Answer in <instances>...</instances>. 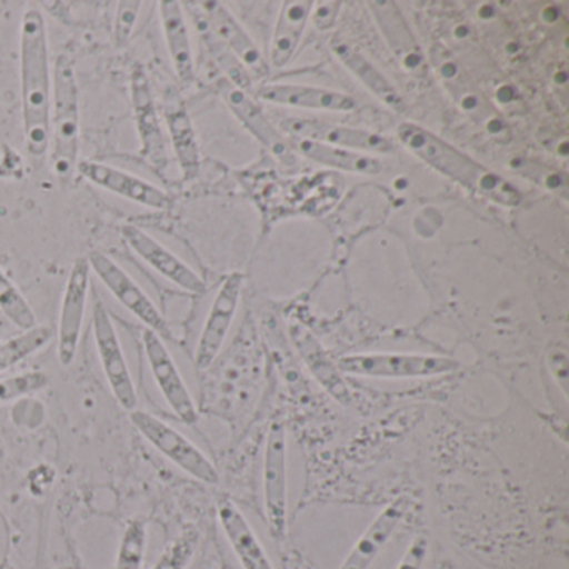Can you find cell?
<instances>
[{
	"label": "cell",
	"mask_w": 569,
	"mask_h": 569,
	"mask_svg": "<svg viewBox=\"0 0 569 569\" xmlns=\"http://www.w3.org/2000/svg\"><path fill=\"white\" fill-rule=\"evenodd\" d=\"M192 11L202 19L206 28L236 56L252 79L269 74L268 64L252 39L246 34L234 16L221 2H198Z\"/></svg>",
	"instance_id": "9a60e30c"
},
{
	"label": "cell",
	"mask_w": 569,
	"mask_h": 569,
	"mask_svg": "<svg viewBox=\"0 0 569 569\" xmlns=\"http://www.w3.org/2000/svg\"><path fill=\"white\" fill-rule=\"evenodd\" d=\"M141 2H119L114 19V41L118 48H124L134 32L136 22H138Z\"/></svg>",
	"instance_id": "d6a6232c"
},
{
	"label": "cell",
	"mask_w": 569,
	"mask_h": 569,
	"mask_svg": "<svg viewBox=\"0 0 569 569\" xmlns=\"http://www.w3.org/2000/svg\"><path fill=\"white\" fill-rule=\"evenodd\" d=\"M548 366L566 398L568 396V355H566V349L558 348V346L549 348Z\"/></svg>",
	"instance_id": "e575fe53"
},
{
	"label": "cell",
	"mask_w": 569,
	"mask_h": 569,
	"mask_svg": "<svg viewBox=\"0 0 569 569\" xmlns=\"http://www.w3.org/2000/svg\"><path fill=\"white\" fill-rule=\"evenodd\" d=\"M52 338H54V329L38 325L8 341L0 342V375L41 351Z\"/></svg>",
	"instance_id": "4316f807"
},
{
	"label": "cell",
	"mask_w": 569,
	"mask_h": 569,
	"mask_svg": "<svg viewBox=\"0 0 569 569\" xmlns=\"http://www.w3.org/2000/svg\"><path fill=\"white\" fill-rule=\"evenodd\" d=\"M332 51L336 52L339 61H341L379 101L385 102L386 106L395 109V111H405V101H402L399 92L396 91L395 86H392L361 52L356 51L355 48L346 44V42H335V44H332Z\"/></svg>",
	"instance_id": "484cf974"
},
{
	"label": "cell",
	"mask_w": 569,
	"mask_h": 569,
	"mask_svg": "<svg viewBox=\"0 0 569 569\" xmlns=\"http://www.w3.org/2000/svg\"><path fill=\"white\" fill-rule=\"evenodd\" d=\"M428 551V538H426V536H416V538L412 539L411 545L406 549V552L402 555L401 561L398 562L396 569H422Z\"/></svg>",
	"instance_id": "836d02e7"
},
{
	"label": "cell",
	"mask_w": 569,
	"mask_h": 569,
	"mask_svg": "<svg viewBox=\"0 0 569 569\" xmlns=\"http://www.w3.org/2000/svg\"><path fill=\"white\" fill-rule=\"evenodd\" d=\"M48 385V375L42 371H29L12 378L0 379V405L36 395Z\"/></svg>",
	"instance_id": "1f68e13d"
},
{
	"label": "cell",
	"mask_w": 569,
	"mask_h": 569,
	"mask_svg": "<svg viewBox=\"0 0 569 569\" xmlns=\"http://www.w3.org/2000/svg\"><path fill=\"white\" fill-rule=\"evenodd\" d=\"M398 139L408 151L435 171L458 182L479 198L488 199L505 208H515L521 202L518 189L501 176L489 171L455 146L415 122H401Z\"/></svg>",
	"instance_id": "7a4b0ae2"
},
{
	"label": "cell",
	"mask_w": 569,
	"mask_h": 569,
	"mask_svg": "<svg viewBox=\"0 0 569 569\" xmlns=\"http://www.w3.org/2000/svg\"><path fill=\"white\" fill-rule=\"evenodd\" d=\"M262 491L269 532L282 541L288 532V436L281 419L269 425L266 436Z\"/></svg>",
	"instance_id": "8992f818"
},
{
	"label": "cell",
	"mask_w": 569,
	"mask_h": 569,
	"mask_svg": "<svg viewBox=\"0 0 569 569\" xmlns=\"http://www.w3.org/2000/svg\"><path fill=\"white\" fill-rule=\"evenodd\" d=\"M121 234L131 251L162 278L191 295H202L206 291L204 279L158 239L134 224L122 226Z\"/></svg>",
	"instance_id": "5bb4252c"
},
{
	"label": "cell",
	"mask_w": 569,
	"mask_h": 569,
	"mask_svg": "<svg viewBox=\"0 0 569 569\" xmlns=\"http://www.w3.org/2000/svg\"><path fill=\"white\" fill-rule=\"evenodd\" d=\"M92 331L102 371L116 401L126 411H134L138 409V392L114 322L101 299H98L92 308Z\"/></svg>",
	"instance_id": "ba28073f"
},
{
	"label": "cell",
	"mask_w": 569,
	"mask_h": 569,
	"mask_svg": "<svg viewBox=\"0 0 569 569\" xmlns=\"http://www.w3.org/2000/svg\"><path fill=\"white\" fill-rule=\"evenodd\" d=\"M0 311L4 312L6 318L21 331H29L38 326V318L28 299L22 296L18 286L9 279L2 268H0Z\"/></svg>",
	"instance_id": "f1b7e54d"
},
{
	"label": "cell",
	"mask_w": 569,
	"mask_h": 569,
	"mask_svg": "<svg viewBox=\"0 0 569 569\" xmlns=\"http://www.w3.org/2000/svg\"><path fill=\"white\" fill-rule=\"evenodd\" d=\"M312 8L315 2L311 0H286L282 4L271 41V64L274 68H286L295 58Z\"/></svg>",
	"instance_id": "cb8c5ba5"
},
{
	"label": "cell",
	"mask_w": 569,
	"mask_h": 569,
	"mask_svg": "<svg viewBox=\"0 0 569 569\" xmlns=\"http://www.w3.org/2000/svg\"><path fill=\"white\" fill-rule=\"evenodd\" d=\"M258 98L272 104L291 108L312 109V111L351 112L358 102L345 92L312 88L299 84H269L259 89Z\"/></svg>",
	"instance_id": "7402d4cb"
},
{
	"label": "cell",
	"mask_w": 569,
	"mask_h": 569,
	"mask_svg": "<svg viewBox=\"0 0 569 569\" xmlns=\"http://www.w3.org/2000/svg\"><path fill=\"white\" fill-rule=\"evenodd\" d=\"M281 134L289 136L291 139H306V141L349 149V151H362L365 154L366 152L388 154L395 151V144L388 138L365 129L332 124L319 119H286L281 122Z\"/></svg>",
	"instance_id": "4fadbf2b"
},
{
	"label": "cell",
	"mask_w": 569,
	"mask_h": 569,
	"mask_svg": "<svg viewBox=\"0 0 569 569\" xmlns=\"http://www.w3.org/2000/svg\"><path fill=\"white\" fill-rule=\"evenodd\" d=\"M132 426L141 432L142 438L181 471L204 485H218L219 472L211 459L178 429L162 421L151 412L134 409L129 412Z\"/></svg>",
	"instance_id": "5b68a950"
},
{
	"label": "cell",
	"mask_w": 569,
	"mask_h": 569,
	"mask_svg": "<svg viewBox=\"0 0 569 569\" xmlns=\"http://www.w3.org/2000/svg\"><path fill=\"white\" fill-rule=\"evenodd\" d=\"M242 284H244V276L241 272H232L226 276L224 281L219 286L196 348L194 361L199 371L211 368L219 352L222 351L238 312Z\"/></svg>",
	"instance_id": "30bf717a"
},
{
	"label": "cell",
	"mask_w": 569,
	"mask_h": 569,
	"mask_svg": "<svg viewBox=\"0 0 569 569\" xmlns=\"http://www.w3.org/2000/svg\"><path fill=\"white\" fill-rule=\"evenodd\" d=\"M78 171L82 178L98 188L144 208L162 211L171 204L169 196L161 188L114 166L98 161H79Z\"/></svg>",
	"instance_id": "2e32d148"
},
{
	"label": "cell",
	"mask_w": 569,
	"mask_h": 569,
	"mask_svg": "<svg viewBox=\"0 0 569 569\" xmlns=\"http://www.w3.org/2000/svg\"><path fill=\"white\" fill-rule=\"evenodd\" d=\"M219 94L224 99L232 114L241 121V124L271 152L279 161H291L292 146L289 139H286L269 119L262 114L258 102L234 84L222 78L218 82Z\"/></svg>",
	"instance_id": "ac0fdd59"
},
{
	"label": "cell",
	"mask_w": 569,
	"mask_h": 569,
	"mask_svg": "<svg viewBox=\"0 0 569 569\" xmlns=\"http://www.w3.org/2000/svg\"><path fill=\"white\" fill-rule=\"evenodd\" d=\"M164 121L168 126L169 139L178 158L184 181H191L201 169V154H199L198 138L194 126L189 118L188 108L178 92L169 91L166 94Z\"/></svg>",
	"instance_id": "44dd1931"
},
{
	"label": "cell",
	"mask_w": 569,
	"mask_h": 569,
	"mask_svg": "<svg viewBox=\"0 0 569 569\" xmlns=\"http://www.w3.org/2000/svg\"><path fill=\"white\" fill-rule=\"evenodd\" d=\"M192 18H194L196 26H198L199 34H201L202 42H204L206 48H208L209 54L214 59L216 64L221 68V71L224 72L226 78L231 84H234L236 88L242 89V91H248V89L252 88V78L249 76V72L246 71L244 66L236 59V56L206 28L202 19L192 11Z\"/></svg>",
	"instance_id": "83f0119b"
},
{
	"label": "cell",
	"mask_w": 569,
	"mask_h": 569,
	"mask_svg": "<svg viewBox=\"0 0 569 569\" xmlns=\"http://www.w3.org/2000/svg\"><path fill=\"white\" fill-rule=\"evenodd\" d=\"M81 106L74 61L59 54L52 69L51 152L52 172L62 182L71 181L79 164Z\"/></svg>",
	"instance_id": "3957f363"
},
{
	"label": "cell",
	"mask_w": 569,
	"mask_h": 569,
	"mask_svg": "<svg viewBox=\"0 0 569 569\" xmlns=\"http://www.w3.org/2000/svg\"><path fill=\"white\" fill-rule=\"evenodd\" d=\"M292 342L298 349L305 365L308 366L311 375L318 379L319 385L342 406H349L352 402L351 391L346 385L342 372L339 371L338 365L329 358L328 351L322 348L321 342L316 336L309 331L306 326L295 322L289 328Z\"/></svg>",
	"instance_id": "d6986e66"
},
{
	"label": "cell",
	"mask_w": 569,
	"mask_h": 569,
	"mask_svg": "<svg viewBox=\"0 0 569 569\" xmlns=\"http://www.w3.org/2000/svg\"><path fill=\"white\" fill-rule=\"evenodd\" d=\"M315 6L316 9H312L311 16L312 19H315L316 28H318L319 31H328V29L335 26L341 2H318V4Z\"/></svg>",
	"instance_id": "d590c367"
},
{
	"label": "cell",
	"mask_w": 569,
	"mask_h": 569,
	"mask_svg": "<svg viewBox=\"0 0 569 569\" xmlns=\"http://www.w3.org/2000/svg\"><path fill=\"white\" fill-rule=\"evenodd\" d=\"M201 532L196 526L182 529L178 538L169 542L152 569H188L198 551Z\"/></svg>",
	"instance_id": "4dcf8cb0"
},
{
	"label": "cell",
	"mask_w": 569,
	"mask_h": 569,
	"mask_svg": "<svg viewBox=\"0 0 569 569\" xmlns=\"http://www.w3.org/2000/svg\"><path fill=\"white\" fill-rule=\"evenodd\" d=\"M146 545H148V526L142 519H132L126 526L119 542L114 569H142Z\"/></svg>",
	"instance_id": "f546056e"
},
{
	"label": "cell",
	"mask_w": 569,
	"mask_h": 569,
	"mask_svg": "<svg viewBox=\"0 0 569 569\" xmlns=\"http://www.w3.org/2000/svg\"><path fill=\"white\" fill-rule=\"evenodd\" d=\"M291 146L306 158L318 162V164L328 166V168L362 176H378L385 169V164L379 159L365 154V152L349 151V149L306 141V139H291Z\"/></svg>",
	"instance_id": "d4e9b609"
},
{
	"label": "cell",
	"mask_w": 569,
	"mask_h": 569,
	"mask_svg": "<svg viewBox=\"0 0 569 569\" xmlns=\"http://www.w3.org/2000/svg\"><path fill=\"white\" fill-rule=\"evenodd\" d=\"M21 98L26 148L34 158H44L51 142L52 71L48 26L39 9L22 16Z\"/></svg>",
	"instance_id": "6da1fadb"
},
{
	"label": "cell",
	"mask_w": 569,
	"mask_h": 569,
	"mask_svg": "<svg viewBox=\"0 0 569 569\" xmlns=\"http://www.w3.org/2000/svg\"><path fill=\"white\" fill-rule=\"evenodd\" d=\"M411 496H399L392 499L375 519L366 531L359 536L351 551L346 556L338 569H369L382 549L391 541L401 522L411 509Z\"/></svg>",
	"instance_id": "e0dca14e"
},
{
	"label": "cell",
	"mask_w": 569,
	"mask_h": 569,
	"mask_svg": "<svg viewBox=\"0 0 569 569\" xmlns=\"http://www.w3.org/2000/svg\"><path fill=\"white\" fill-rule=\"evenodd\" d=\"M218 519L242 569H274L248 519L231 499L222 498L218 502Z\"/></svg>",
	"instance_id": "ffe728a7"
},
{
	"label": "cell",
	"mask_w": 569,
	"mask_h": 569,
	"mask_svg": "<svg viewBox=\"0 0 569 569\" xmlns=\"http://www.w3.org/2000/svg\"><path fill=\"white\" fill-rule=\"evenodd\" d=\"M91 271L98 276L99 281L109 289L112 296L139 319L146 329L156 332L162 341H171L172 332L162 312L156 308L152 299L146 295L144 289L108 254L92 251L88 256Z\"/></svg>",
	"instance_id": "52a82bcc"
},
{
	"label": "cell",
	"mask_w": 569,
	"mask_h": 569,
	"mask_svg": "<svg viewBox=\"0 0 569 569\" xmlns=\"http://www.w3.org/2000/svg\"><path fill=\"white\" fill-rule=\"evenodd\" d=\"M142 342H144L146 358H148L152 378H154L161 395L164 396L169 408L178 416L179 421L194 426L199 421L198 408H196L194 399L186 386L178 365L172 359L169 349L166 348V342L149 329H144L142 332Z\"/></svg>",
	"instance_id": "7c38bea8"
},
{
	"label": "cell",
	"mask_w": 569,
	"mask_h": 569,
	"mask_svg": "<svg viewBox=\"0 0 569 569\" xmlns=\"http://www.w3.org/2000/svg\"><path fill=\"white\" fill-rule=\"evenodd\" d=\"M342 375L372 379H426L452 375L461 361L448 356L416 355V352H362L342 356L338 362Z\"/></svg>",
	"instance_id": "277c9868"
},
{
	"label": "cell",
	"mask_w": 569,
	"mask_h": 569,
	"mask_svg": "<svg viewBox=\"0 0 569 569\" xmlns=\"http://www.w3.org/2000/svg\"><path fill=\"white\" fill-rule=\"evenodd\" d=\"M159 14H161L162 32H164L172 68L179 82L184 88H189L194 82L196 69L184 9L178 0H162L159 2Z\"/></svg>",
	"instance_id": "603a6c76"
},
{
	"label": "cell",
	"mask_w": 569,
	"mask_h": 569,
	"mask_svg": "<svg viewBox=\"0 0 569 569\" xmlns=\"http://www.w3.org/2000/svg\"><path fill=\"white\" fill-rule=\"evenodd\" d=\"M131 101L134 111L141 151L139 156L151 166L152 171L164 176L168 169V139L162 131L161 118L152 96L151 81L141 64L132 66Z\"/></svg>",
	"instance_id": "9c48e42d"
},
{
	"label": "cell",
	"mask_w": 569,
	"mask_h": 569,
	"mask_svg": "<svg viewBox=\"0 0 569 569\" xmlns=\"http://www.w3.org/2000/svg\"><path fill=\"white\" fill-rule=\"evenodd\" d=\"M91 272L88 256L78 258L66 282L58 325V358L64 368L71 366L78 355L86 306H88L89 286H91Z\"/></svg>",
	"instance_id": "8fae6325"
}]
</instances>
